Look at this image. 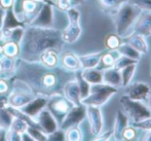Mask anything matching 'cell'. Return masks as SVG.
Returning a JSON list of instances; mask_svg holds the SVG:
<instances>
[{"mask_svg": "<svg viewBox=\"0 0 151 141\" xmlns=\"http://www.w3.org/2000/svg\"><path fill=\"white\" fill-rule=\"evenodd\" d=\"M64 41L61 31L52 27L26 26L24 35L20 42V54L22 59L29 62L39 61L40 55L47 50L60 51Z\"/></svg>", "mask_w": 151, "mask_h": 141, "instance_id": "6da1fadb", "label": "cell"}, {"mask_svg": "<svg viewBox=\"0 0 151 141\" xmlns=\"http://www.w3.org/2000/svg\"><path fill=\"white\" fill-rule=\"evenodd\" d=\"M18 69V78L24 80L35 93L50 96L59 85V77L52 68L42 65L39 61L29 62L22 59Z\"/></svg>", "mask_w": 151, "mask_h": 141, "instance_id": "7a4b0ae2", "label": "cell"}, {"mask_svg": "<svg viewBox=\"0 0 151 141\" xmlns=\"http://www.w3.org/2000/svg\"><path fill=\"white\" fill-rule=\"evenodd\" d=\"M140 12L141 10L136 7L134 4H132L129 0L120 4L119 7L115 10V14H114L116 33L124 37L129 33V30L132 29V26L134 25Z\"/></svg>", "mask_w": 151, "mask_h": 141, "instance_id": "3957f363", "label": "cell"}, {"mask_svg": "<svg viewBox=\"0 0 151 141\" xmlns=\"http://www.w3.org/2000/svg\"><path fill=\"white\" fill-rule=\"evenodd\" d=\"M117 92V87L104 84V82L91 85L90 93L84 99L81 100V103L84 105H93L101 107L104 104L107 103L110 98L113 95H115Z\"/></svg>", "mask_w": 151, "mask_h": 141, "instance_id": "277c9868", "label": "cell"}, {"mask_svg": "<svg viewBox=\"0 0 151 141\" xmlns=\"http://www.w3.org/2000/svg\"><path fill=\"white\" fill-rule=\"evenodd\" d=\"M120 104L122 111L129 119V123L136 124L143 119L151 116V111L148 109L147 105L139 100L129 99L127 95H123L120 98Z\"/></svg>", "mask_w": 151, "mask_h": 141, "instance_id": "5b68a950", "label": "cell"}, {"mask_svg": "<svg viewBox=\"0 0 151 141\" xmlns=\"http://www.w3.org/2000/svg\"><path fill=\"white\" fill-rule=\"evenodd\" d=\"M12 87H14L12 92L8 94V104L17 109H20L21 107L26 105L36 96L35 92L31 89L30 85L20 78H17Z\"/></svg>", "mask_w": 151, "mask_h": 141, "instance_id": "8992f818", "label": "cell"}, {"mask_svg": "<svg viewBox=\"0 0 151 141\" xmlns=\"http://www.w3.org/2000/svg\"><path fill=\"white\" fill-rule=\"evenodd\" d=\"M68 18V26L61 31L62 40L66 43H73L77 41L82 33L80 26V12L76 7H70L66 10Z\"/></svg>", "mask_w": 151, "mask_h": 141, "instance_id": "52a82bcc", "label": "cell"}, {"mask_svg": "<svg viewBox=\"0 0 151 141\" xmlns=\"http://www.w3.org/2000/svg\"><path fill=\"white\" fill-rule=\"evenodd\" d=\"M74 104L71 101L67 99L63 94L52 93L48 96L46 108L50 110V112L52 114V116L58 121L59 126L63 121L64 117L66 116L69 110L72 108Z\"/></svg>", "mask_w": 151, "mask_h": 141, "instance_id": "ba28073f", "label": "cell"}, {"mask_svg": "<svg viewBox=\"0 0 151 141\" xmlns=\"http://www.w3.org/2000/svg\"><path fill=\"white\" fill-rule=\"evenodd\" d=\"M86 117V106L84 104L79 105H73L72 108L69 110V112L64 117L63 121L60 124L59 128L65 131L66 129L73 126H78L84 121Z\"/></svg>", "mask_w": 151, "mask_h": 141, "instance_id": "9c48e42d", "label": "cell"}, {"mask_svg": "<svg viewBox=\"0 0 151 141\" xmlns=\"http://www.w3.org/2000/svg\"><path fill=\"white\" fill-rule=\"evenodd\" d=\"M34 124L36 125V127L39 130H41L46 136L48 134L52 133L54 131H56L59 128V124L56 121L52 114L50 112V110L47 108H43L33 119Z\"/></svg>", "mask_w": 151, "mask_h": 141, "instance_id": "30bf717a", "label": "cell"}, {"mask_svg": "<svg viewBox=\"0 0 151 141\" xmlns=\"http://www.w3.org/2000/svg\"><path fill=\"white\" fill-rule=\"evenodd\" d=\"M52 4L43 2L34 19L30 22L28 26L42 27V28H50L54 25V12H52Z\"/></svg>", "mask_w": 151, "mask_h": 141, "instance_id": "8fae6325", "label": "cell"}, {"mask_svg": "<svg viewBox=\"0 0 151 141\" xmlns=\"http://www.w3.org/2000/svg\"><path fill=\"white\" fill-rule=\"evenodd\" d=\"M86 117H88L90 131L93 136H98L102 133L104 127V119L101 108L99 106L86 105Z\"/></svg>", "mask_w": 151, "mask_h": 141, "instance_id": "7c38bea8", "label": "cell"}, {"mask_svg": "<svg viewBox=\"0 0 151 141\" xmlns=\"http://www.w3.org/2000/svg\"><path fill=\"white\" fill-rule=\"evenodd\" d=\"M47 95H44V94H38L36 95L30 102L24 105L23 107H21L20 111L24 113L25 115L29 116L33 121L36 117V115L41 111L43 108L46 107V103H47Z\"/></svg>", "mask_w": 151, "mask_h": 141, "instance_id": "4fadbf2b", "label": "cell"}, {"mask_svg": "<svg viewBox=\"0 0 151 141\" xmlns=\"http://www.w3.org/2000/svg\"><path fill=\"white\" fill-rule=\"evenodd\" d=\"M132 29L133 31L131 33H138L144 37H149L151 35V12H140L132 26Z\"/></svg>", "mask_w": 151, "mask_h": 141, "instance_id": "5bb4252c", "label": "cell"}, {"mask_svg": "<svg viewBox=\"0 0 151 141\" xmlns=\"http://www.w3.org/2000/svg\"><path fill=\"white\" fill-rule=\"evenodd\" d=\"M125 87V94L129 99L144 101L150 93V87L146 82H136L133 84H129Z\"/></svg>", "mask_w": 151, "mask_h": 141, "instance_id": "9a60e30c", "label": "cell"}, {"mask_svg": "<svg viewBox=\"0 0 151 141\" xmlns=\"http://www.w3.org/2000/svg\"><path fill=\"white\" fill-rule=\"evenodd\" d=\"M123 42H127L131 46H133L137 52H139L141 55H146L149 52V46L146 40V37L138 33H129L127 36H124Z\"/></svg>", "mask_w": 151, "mask_h": 141, "instance_id": "2e32d148", "label": "cell"}, {"mask_svg": "<svg viewBox=\"0 0 151 141\" xmlns=\"http://www.w3.org/2000/svg\"><path fill=\"white\" fill-rule=\"evenodd\" d=\"M59 63L61 64V66L66 71L75 72L77 70H81L79 58H78L77 55H75L73 52H70V51L62 54Z\"/></svg>", "mask_w": 151, "mask_h": 141, "instance_id": "e0dca14e", "label": "cell"}, {"mask_svg": "<svg viewBox=\"0 0 151 141\" xmlns=\"http://www.w3.org/2000/svg\"><path fill=\"white\" fill-rule=\"evenodd\" d=\"M63 95L71 101L74 105L81 104V97H80V90L76 80H69L63 87Z\"/></svg>", "mask_w": 151, "mask_h": 141, "instance_id": "ac0fdd59", "label": "cell"}, {"mask_svg": "<svg viewBox=\"0 0 151 141\" xmlns=\"http://www.w3.org/2000/svg\"><path fill=\"white\" fill-rule=\"evenodd\" d=\"M119 56H120V53L117 50L107 51L105 53H102L99 64H98V66L96 68L103 71L105 69H109V68L114 67L116 60L119 58Z\"/></svg>", "mask_w": 151, "mask_h": 141, "instance_id": "d6986e66", "label": "cell"}, {"mask_svg": "<svg viewBox=\"0 0 151 141\" xmlns=\"http://www.w3.org/2000/svg\"><path fill=\"white\" fill-rule=\"evenodd\" d=\"M17 27H26V25L18 20L12 7L6 8L1 30L2 31H9V30H12Z\"/></svg>", "mask_w": 151, "mask_h": 141, "instance_id": "ffe728a7", "label": "cell"}, {"mask_svg": "<svg viewBox=\"0 0 151 141\" xmlns=\"http://www.w3.org/2000/svg\"><path fill=\"white\" fill-rule=\"evenodd\" d=\"M60 56H59V51L57 50H47L43 52L39 57V62L47 68H56L59 65Z\"/></svg>", "mask_w": 151, "mask_h": 141, "instance_id": "44dd1931", "label": "cell"}, {"mask_svg": "<svg viewBox=\"0 0 151 141\" xmlns=\"http://www.w3.org/2000/svg\"><path fill=\"white\" fill-rule=\"evenodd\" d=\"M103 82L104 84H107L109 85L115 87H122L121 85V75H120V71L117 70L116 68L112 67L109 69H105L103 70Z\"/></svg>", "mask_w": 151, "mask_h": 141, "instance_id": "7402d4cb", "label": "cell"}, {"mask_svg": "<svg viewBox=\"0 0 151 141\" xmlns=\"http://www.w3.org/2000/svg\"><path fill=\"white\" fill-rule=\"evenodd\" d=\"M129 124V121L127 119V116L125 115V113L122 110H117L115 116V121H114V126L112 128L113 131V136L115 140H120V134L122 132V130L127 127Z\"/></svg>", "mask_w": 151, "mask_h": 141, "instance_id": "603a6c76", "label": "cell"}, {"mask_svg": "<svg viewBox=\"0 0 151 141\" xmlns=\"http://www.w3.org/2000/svg\"><path fill=\"white\" fill-rule=\"evenodd\" d=\"M102 53H93V54H86L78 56L81 66V70L90 69V68H96L99 64L100 58Z\"/></svg>", "mask_w": 151, "mask_h": 141, "instance_id": "cb8c5ba5", "label": "cell"}, {"mask_svg": "<svg viewBox=\"0 0 151 141\" xmlns=\"http://www.w3.org/2000/svg\"><path fill=\"white\" fill-rule=\"evenodd\" d=\"M81 75L90 85H96L103 82V72L97 68L81 70Z\"/></svg>", "mask_w": 151, "mask_h": 141, "instance_id": "d4e9b609", "label": "cell"}, {"mask_svg": "<svg viewBox=\"0 0 151 141\" xmlns=\"http://www.w3.org/2000/svg\"><path fill=\"white\" fill-rule=\"evenodd\" d=\"M14 119V115L9 110V108H0V130L5 132L9 130Z\"/></svg>", "mask_w": 151, "mask_h": 141, "instance_id": "484cf974", "label": "cell"}, {"mask_svg": "<svg viewBox=\"0 0 151 141\" xmlns=\"http://www.w3.org/2000/svg\"><path fill=\"white\" fill-rule=\"evenodd\" d=\"M123 42L122 36L118 35L117 33H110L104 38V46L107 51L118 50L120 44Z\"/></svg>", "mask_w": 151, "mask_h": 141, "instance_id": "4316f807", "label": "cell"}, {"mask_svg": "<svg viewBox=\"0 0 151 141\" xmlns=\"http://www.w3.org/2000/svg\"><path fill=\"white\" fill-rule=\"evenodd\" d=\"M137 66H138V63H133V64H129V65L125 66V67L121 68L119 70L122 87H127V85L132 82V78L134 77V74H135L136 69H137Z\"/></svg>", "mask_w": 151, "mask_h": 141, "instance_id": "83f0119b", "label": "cell"}, {"mask_svg": "<svg viewBox=\"0 0 151 141\" xmlns=\"http://www.w3.org/2000/svg\"><path fill=\"white\" fill-rule=\"evenodd\" d=\"M139 135V128L135 127L134 125H127L124 129L122 130L120 134V140L123 141H133L138 139Z\"/></svg>", "mask_w": 151, "mask_h": 141, "instance_id": "f1b7e54d", "label": "cell"}, {"mask_svg": "<svg viewBox=\"0 0 151 141\" xmlns=\"http://www.w3.org/2000/svg\"><path fill=\"white\" fill-rule=\"evenodd\" d=\"M75 80L77 82L78 85H79V90H80V97L81 100L84 99L86 96L90 93V89H91V85L82 77L81 75V70H77L75 71Z\"/></svg>", "mask_w": 151, "mask_h": 141, "instance_id": "f546056e", "label": "cell"}, {"mask_svg": "<svg viewBox=\"0 0 151 141\" xmlns=\"http://www.w3.org/2000/svg\"><path fill=\"white\" fill-rule=\"evenodd\" d=\"M83 139V133L78 126H73L65 130V140L68 141H80Z\"/></svg>", "mask_w": 151, "mask_h": 141, "instance_id": "4dcf8cb0", "label": "cell"}, {"mask_svg": "<svg viewBox=\"0 0 151 141\" xmlns=\"http://www.w3.org/2000/svg\"><path fill=\"white\" fill-rule=\"evenodd\" d=\"M117 51L120 53V55H123V56H125V57H129V58H131V59L137 60V61H139L140 58L142 56L139 52H137L133 46L127 44V42H122V43L120 44L119 48H118Z\"/></svg>", "mask_w": 151, "mask_h": 141, "instance_id": "1f68e13d", "label": "cell"}, {"mask_svg": "<svg viewBox=\"0 0 151 141\" xmlns=\"http://www.w3.org/2000/svg\"><path fill=\"white\" fill-rule=\"evenodd\" d=\"M2 54L7 57L14 58L17 55L20 54V44L8 40L2 46Z\"/></svg>", "mask_w": 151, "mask_h": 141, "instance_id": "d6a6232c", "label": "cell"}, {"mask_svg": "<svg viewBox=\"0 0 151 141\" xmlns=\"http://www.w3.org/2000/svg\"><path fill=\"white\" fill-rule=\"evenodd\" d=\"M125 1L127 0H98L100 5L108 12H115L119 7L120 4Z\"/></svg>", "mask_w": 151, "mask_h": 141, "instance_id": "836d02e7", "label": "cell"}, {"mask_svg": "<svg viewBox=\"0 0 151 141\" xmlns=\"http://www.w3.org/2000/svg\"><path fill=\"white\" fill-rule=\"evenodd\" d=\"M25 28H26V27H17V28H14L12 30H9L7 40H10V41L17 42V43L20 44L21 40H22V38H23V35H24Z\"/></svg>", "mask_w": 151, "mask_h": 141, "instance_id": "e575fe53", "label": "cell"}, {"mask_svg": "<svg viewBox=\"0 0 151 141\" xmlns=\"http://www.w3.org/2000/svg\"><path fill=\"white\" fill-rule=\"evenodd\" d=\"M26 132L31 136L32 138H33V140H39V141L47 140V136H46L45 134L41 131V130L38 129L36 126H34L33 127V126L29 125L28 127H27Z\"/></svg>", "mask_w": 151, "mask_h": 141, "instance_id": "d590c367", "label": "cell"}, {"mask_svg": "<svg viewBox=\"0 0 151 141\" xmlns=\"http://www.w3.org/2000/svg\"><path fill=\"white\" fill-rule=\"evenodd\" d=\"M133 63H138V61L137 60L131 59V58H129V57H125V56H123V55H120L119 58L116 60L114 68H116L117 70H120L121 68L125 67V66L129 65V64H133Z\"/></svg>", "mask_w": 151, "mask_h": 141, "instance_id": "8d00e7d4", "label": "cell"}, {"mask_svg": "<svg viewBox=\"0 0 151 141\" xmlns=\"http://www.w3.org/2000/svg\"><path fill=\"white\" fill-rule=\"evenodd\" d=\"M141 12H151V0H129Z\"/></svg>", "mask_w": 151, "mask_h": 141, "instance_id": "74e56055", "label": "cell"}, {"mask_svg": "<svg viewBox=\"0 0 151 141\" xmlns=\"http://www.w3.org/2000/svg\"><path fill=\"white\" fill-rule=\"evenodd\" d=\"M47 140H65V131L58 128L56 131L48 134Z\"/></svg>", "mask_w": 151, "mask_h": 141, "instance_id": "f35d334b", "label": "cell"}, {"mask_svg": "<svg viewBox=\"0 0 151 141\" xmlns=\"http://www.w3.org/2000/svg\"><path fill=\"white\" fill-rule=\"evenodd\" d=\"M54 5L57 6V8H59L62 12H66L70 7H72L71 0H55Z\"/></svg>", "mask_w": 151, "mask_h": 141, "instance_id": "ab89813d", "label": "cell"}, {"mask_svg": "<svg viewBox=\"0 0 151 141\" xmlns=\"http://www.w3.org/2000/svg\"><path fill=\"white\" fill-rule=\"evenodd\" d=\"M135 127L139 128V130H143V131H146V130H151V116L147 117V119H143V121H139V123L133 124Z\"/></svg>", "mask_w": 151, "mask_h": 141, "instance_id": "60d3db41", "label": "cell"}, {"mask_svg": "<svg viewBox=\"0 0 151 141\" xmlns=\"http://www.w3.org/2000/svg\"><path fill=\"white\" fill-rule=\"evenodd\" d=\"M93 140L97 141H107V140H115L113 136V131L110 130V131L106 132V133H100L98 136H96L93 138Z\"/></svg>", "mask_w": 151, "mask_h": 141, "instance_id": "b9f144b4", "label": "cell"}, {"mask_svg": "<svg viewBox=\"0 0 151 141\" xmlns=\"http://www.w3.org/2000/svg\"><path fill=\"white\" fill-rule=\"evenodd\" d=\"M9 91V87L6 84L5 80L3 78H0V93L1 94H7Z\"/></svg>", "mask_w": 151, "mask_h": 141, "instance_id": "7bdbcfd3", "label": "cell"}, {"mask_svg": "<svg viewBox=\"0 0 151 141\" xmlns=\"http://www.w3.org/2000/svg\"><path fill=\"white\" fill-rule=\"evenodd\" d=\"M14 0H0V5H1L4 9H6V8L12 7V4H14Z\"/></svg>", "mask_w": 151, "mask_h": 141, "instance_id": "ee69618b", "label": "cell"}, {"mask_svg": "<svg viewBox=\"0 0 151 141\" xmlns=\"http://www.w3.org/2000/svg\"><path fill=\"white\" fill-rule=\"evenodd\" d=\"M140 140L142 141H151V130H146L145 133L142 135V137L140 138Z\"/></svg>", "mask_w": 151, "mask_h": 141, "instance_id": "f6af8a7d", "label": "cell"}, {"mask_svg": "<svg viewBox=\"0 0 151 141\" xmlns=\"http://www.w3.org/2000/svg\"><path fill=\"white\" fill-rule=\"evenodd\" d=\"M4 14H5V9L0 5V29L2 28V24H3V18Z\"/></svg>", "mask_w": 151, "mask_h": 141, "instance_id": "bcb514c9", "label": "cell"}, {"mask_svg": "<svg viewBox=\"0 0 151 141\" xmlns=\"http://www.w3.org/2000/svg\"><path fill=\"white\" fill-rule=\"evenodd\" d=\"M86 0H71V6L72 7H76V6L82 4Z\"/></svg>", "mask_w": 151, "mask_h": 141, "instance_id": "7dc6e473", "label": "cell"}, {"mask_svg": "<svg viewBox=\"0 0 151 141\" xmlns=\"http://www.w3.org/2000/svg\"><path fill=\"white\" fill-rule=\"evenodd\" d=\"M146 105H147V107H148V109L151 111V94L149 93L148 94V96H147V98H146Z\"/></svg>", "mask_w": 151, "mask_h": 141, "instance_id": "c3c4849f", "label": "cell"}, {"mask_svg": "<svg viewBox=\"0 0 151 141\" xmlns=\"http://www.w3.org/2000/svg\"><path fill=\"white\" fill-rule=\"evenodd\" d=\"M0 55H2V46H0Z\"/></svg>", "mask_w": 151, "mask_h": 141, "instance_id": "681fc988", "label": "cell"}, {"mask_svg": "<svg viewBox=\"0 0 151 141\" xmlns=\"http://www.w3.org/2000/svg\"><path fill=\"white\" fill-rule=\"evenodd\" d=\"M0 135H1V130H0Z\"/></svg>", "mask_w": 151, "mask_h": 141, "instance_id": "f907efd6", "label": "cell"}, {"mask_svg": "<svg viewBox=\"0 0 151 141\" xmlns=\"http://www.w3.org/2000/svg\"><path fill=\"white\" fill-rule=\"evenodd\" d=\"M150 77H151V72H150Z\"/></svg>", "mask_w": 151, "mask_h": 141, "instance_id": "816d5d0a", "label": "cell"}]
</instances>
